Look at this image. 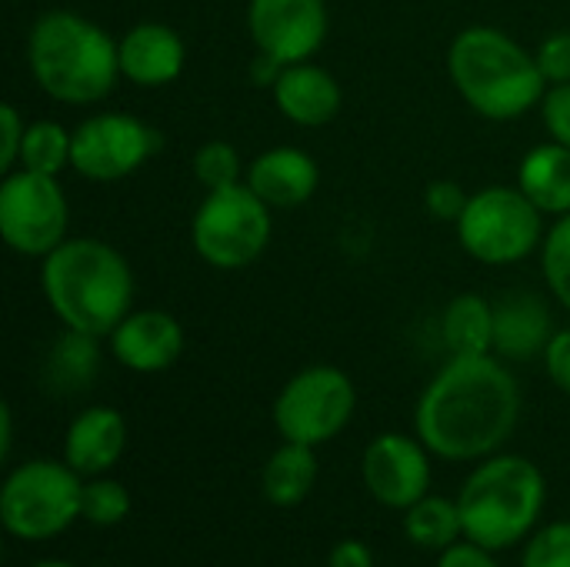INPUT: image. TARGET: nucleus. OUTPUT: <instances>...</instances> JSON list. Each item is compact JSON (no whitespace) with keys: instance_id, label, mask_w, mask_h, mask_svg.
<instances>
[{"instance_id":"27","label":"nucleus","mask_w":570,"mask_h":567,"mask_svg":"<svg viewBox=\"0 0 570 567\" xmlns=\"http://www.w3.org/2000/svg\"><path fill=\"white\" fill-rule=\"evenodd\" d=\"M244 174H247V164L240 160V150L230 140H207L194 154V177L204 190L240 184Z\"/></svg>"},{"instance_id":"13","label":"nucleus","mask_w":570,"mask_h":567,"mask_svg":"<svg viewBox=\"0 0 570 567\" xmlns=\"http://www.w3.org/2000/svg\"><path fill=\"white\" fill-rule=\"evenodd\" d=\"M361 478L377 505L407 511L431 491V451L421 438H407L397 431L377 434L364 448Z\"/></svg>"},{"instance_id":"18","label":"nucleus","mask_w":570,"mask_h":567,"mask_svg":"<svg viewBox=\"0 0 570 567\" xmlns=\"http://www.w3.org/2000/svg\"><path fill=\"white\" fill-rule=\"evenodd\" d=\"M127 448V421L117 408L97 404L83 408L63 438V461L80 478H100L107 475Z\"/></svg>"},{"instance_id":"15","label":"nucleus","mask_w":570,"mask_h":567,"mask_svg":"<svg viewBox=\"0 0 570 567\" xmlns=\"http://www.w3.org/2000/svg\"><path fill=\"white\" fill-rule=\"evenodd\" d=\"M120 77L144 90H157L174 84L187 67V43L184 37L160 20L134 23L120 40Z\"/></svg>"},{"instance_id":"20","label":"nucleus","mask_w":570,"mask_h":567,"mask_svg":"<svg viewBox=\"0 0 570 567\" xmlns=\"http://www.w3.org/2000/svg\"><path fill=\"white\" fill-rule=\"evenodd\" d=\"M518 187L544 217L570 214V147L558 140L531 147L518 167Z\"/></svg>"},{"instance_id":"37","label":"nucleus","mask_w":570,"mask_h":567,"mask_svg":"<svg viewBox=\"0 0 570 567\" xmlns=\"http://www.w3.org/2000/svg\"><path fill=\"white\" fill-rule=\"evenodd\" d=\"M13 448V414H10V404L0 408V458H7Z\"/></svg>"},{"instance_id":"11","label":"nucleus","mask_w":570,"mask_h":567,"mask_svg":"<svg viewBox=\"0 0 570 567\" xmlns=\"http://www.w3.org/2000/svg\"><path fill=\"white\" fill-rule=\"evenodd\" d=\"M164 134L134 114H90L73 127V170L94 184H110L137 174L157 150Z\"/></svg>"},{"instance_id":"21","label":"nucleus","mask_w":570,"mask_h":567,"mask_svg":"<svg viewBox=\"0 0 570 567\" xmlns=\"http://www.w3.org/2000/svg\"><path fill=\"white\" fill-rule=\"evenodd\" d=\"M317 448L284 441L261 471V491L274 508H297L317 485Z\"/></svg>"},{"instance_id":"2","label":"nucleus","mask_w":570,"mask_h":567,"mask_svg":"<svg viewBox=\"0 0 570 567\" xmlns=\"http://www.w3.org/2000/svg\"><path fill=\"white\" fill-rule=\"evenodd\" d=\"M40 291L63 331L110 338L134 311V271L100 237H67L40 261Z\"/></svg>"},{"instance_id":"5","label":"nucleus","mask_w":570,"mask_h":567,"mask_svg":"<svg viewBox=\"0 0 570 567\" xmlns=\"http://www.w3.org/2000/svg\"><path fill=\"white\" fill-rule=\"evenodd\" d=\"M548 485L534 461L521 454H491L458 495L464 538L504 551L528 538L544 511Z\"/></svg>"},{"instance_id":"33","label":"nucleus","mask_w":570,"mask_h":567,"mask_svg":"<svg viewBox=\"0 0 570 567\" xmlns=\"http://www.w3.org/2000/svg\"><path fill=\"white\" fill-rule=\"evenodd\" d=\"M23 130L27 120L13 104H0V170H13L20 164V147H23Z\"/></svg>"},{"instance_id":"17","label":"nucleus","mask_w":570,"mask_h":567,"mask_svg":"<svg viewBox=\"0 0 570 567\" xmlns=\"http://www.w3.org/2000/svg\"><path fill=\"white\" fill-rule=\"evenodd\" d=\"M271 97L281 117L297 127H324L344 107V90L337 77L314 60L281 67L277 80L271 84Z\"/></svg>"},{"instance_id":"36","label":"nucleus","mask_w":570,"mask_h":567,"mask_svg":"<svg viewBox=\"0 0 570 567\" xmlns=\"http://www.w3.org/2000/svg\"><path fill=\"white\" fill-rule=\"evenodd\" d=\"M327 567H374V555H371V548L364 541L344 538V541L334 545Z\"/></svg>"},{"instance_id":"31","label":"nucleus","mask_w":570,"mask_h":567,"mask_svg":"<svg viewBox=\"0 0 570 567\" xmlns=\"http://www.w3.org/2000/svg\"><path fill=\"white\" fill-rule=\"evenodd\" d=\"M534 57H538V67H541L548 87H551V84H570V30H554V33H548V37L538 43Z\"/></svg>"},{"instance_id":"34","label":"nucleus","mask_w":570,"mask_h":567,"mask_svg":"<svg viewBox=\"0 0 570 567\" xmlns=\"http://www.w3.org/2000/svg\"><path fill=\"white\" fill-rule=\"evenodd\" d=\"M544 371L554 381V388H561L570 394V328L554 331V338L544 348Z\"/></svg>"},{"instance_id":"24","label":"nucleus","mask_w":570,"mask_h":567,"mask_svg":"<svg viewBox=\"0 0 570 567\" xmlns=\"http://www.w3.org/2000/svg\"><path fill=\"white\" fill-rule=\"evenodd\" d=\"M97 341L100 338L67 331L47 354V368H43L47 384L60 394H73V391L87 388L97 374V364H100Z\"/></svg>"},{"instance_id":"4","label":"nucleus","mask_w":570,"mask_h":567,"mask_svg":"<svg viewBox=\"0 0 570 567\" xmlns=\"http://www.w3.org/2000/svg\"><path fill=\"white\" fill-rule=\"evenodd\" d=\"M448 77L461 100L488 120H518L541 107L548 90L538 57L491 23L464 27L451 40Z\"/></svg>"},{"instance_id":"16","label":"nucleus","mask_w":570,"mask_h":567,"mask_svg":"<svg viewBox=\"0 0 570 567\" xmlns=\"http://www.w3.org/2000/svg\"><path fill=\"white\" fill-rule=\"evenodd\" d=\"M244 184L271 207V211H291L307 204L317 187H321V164L291 144L271 147L264 154H257L247 164Z\"/></svg>"},{"instance_id":"3","label":"nucleus","mask_w":570,"mask_h":567,"mask_svg":"<svg viewBox=\"0 0 570 567\" xmlns=\"http://www.w3.org/2000/svg\"><path fill=\"white\" fill-rule=\"evenodd\" d=\"M27 67L50 100L90 107L114 94L120 80V50L90 17L47 10L27 30Z\"/></svg>"},{"instance_id":"26","label":"nucleus","mask_w":570,"mask_h":567,"mask_svg":"<svg viewBox=\"0 0 570 567\" xmlns=\"http://www.w3.org/2000/svg\"><path fill=\"white\" fill-rule=\"evenodd\" d=\"M130 515V491L100 475V478H83V498H80V518L94 528H117Z\"/></svg>"},{"instance_id":"10","label":"nucleus","mask_w":570,"mask_h":567,"mask_svg":"<svg viewBox=\"0 0 570 567\" xmlns=\"http://www.w3.org/2000/svg\"><path fill=\"white\" fill-rule=\"evenodd\" d=\"M70 204L57 177L7 170L0 180V237L20 257H47L67 241Z\"/></svg>"},{"instance_id":"22","label":"nucleus","mask_w":570,"mask_h":567,"mask_svg":"<svg viewBox=\"0 0 570 567\" xmlns=\"http://www.w3.org/2000/svg\"><path fill=\"white\" fill-rule=\"evenodd\" d=\"M441 338L451 358L494 354V304L481 294H458L444 307Z\"/></svg>"},{"instance_id":"29","label":"nucleus","mask_w":570,"mask_h":567,"mask_svg":"<svg viewBox=\"0 0 570 567\" xmlns=\"http://www.w3.org/2000/svg\"><path fill=\"white\" fill-rule=\"evenodd\" d=\"M521 567H570V521L534 531V538L524 548Z\"/></svg>"},{"instance_id":"14","label":"nucleus","mask_w":570,"mask_h":567,"mask_svg":"<svg viewBox=\"0 0 570 567\" xmlns=\"http://www.w3.org/2000/svg\"><path fill=\"white\" fill-rule=\"evenodd\" d=\"M107 341H110V354L120 368H127L134 374H160L180 361L187 334L174 314L144 307V311H130L110 331Z\"/></svg>"},{"instance_id":"8","label":"nucleus","mask_w":570,"mask_h":567,"mask_svg":"<svg viewBox=\"0 0 570 567\" xmlns=\"http://www.w3.org/2000/svg\"><path fill=\"white\" fill-rule=\"evenodd\" d=\"M271 207L240 180L207 190L190 217V244L214 271L250 267L271 244Z\"/></svg>"},{"instance_id":"25","label":"nucleus","mask_w":570,"mask_h":567,"mask_svg":"<svg viewBox=\"0 0 570 567\" xmlns=\"http://www.w3.org/2000/svg\"><path fill=\"white\" fill-rule=\"evenodd\" d=\"M70 164H73V130H67L57 120H30L23 130V147H20L17 167L60 177Z\"/></svg>"},{"instance_id":"6","label":"nucleus","mask_w":570,"mask_h":567,"mask_svg":"<svg viewBox=\"0 0 570 567\" xmlns=\"http://www.w3.org/2000/svg\"><path fill=\"white\" fill-rule=\"evenodd\" d=\"M83 478L67 461L17 465L0 488V521L20 541H50L80 518Z\"/></svg>"},{"instance_id":"9","label":"nucleus","mask_w":570,"mask_h":567,"mask_svg":"<svg viewBox=\"0 0 570 567\" xmlns=\"http://www.w3.org/2000/svg\"><path fill=\"white\" fill-rule=\"evenodd\" d=\"M357 391L347 371L311 364L297 371L274 401V428L284 441L321 448L334 441L354 418Z\"/></svg>"},{"instance_id":"12","label":"nucleus","mask_w":570,"mask_h":567,"mask_svg":"<svg viewBox=\"0 0 570 567\" xmlns=\"http://www.w3.org/2000/svg\"><path fill=\"white\" fill-rule=\"evenodd\" d=\"M327 3L324 0H250L247 3V30L257 53L274 63H301L311 60L327 40Z\"/></svg>"},{"instance_id":"38","label":"nucleus","mask_w":570,"mask_h":567,"mask_svg":"<svg viewBox=\"0 0 570 567\" xmlns=\"http://www.w3.org/2000/svg\"><path fill=\"white\" fill-rule=\"evenodd\" d=\"M33 567H73V565H67V561H40V565H33Z\"/></svg>"},{"instance_id":"30","label":"nucleus","mask_w":570,"mask_h":567,"mask_svg":"<svg viewBox=\"0 0 570 567\" xmlns=\"http://www.w3.org/2000/svg\"><path fill=\"white\" fill-rule=\"evenodd\" d=\"M468 197L471 194H464V187L458 180H444L441 177V180H431L424 187V211L434 221H441V224H458V217L468 207Z\"/></svg>"},{"instance_id":"32","label":"nucleus","mask_w":570,"mask_h":567,"mask_svg":"<svg viewBox=\"0 0 570 567\" xmlns=\"http://www.w3.org/2000/svg\"><path fill=\"white\" fill-rule=\"evenodd\" d=\"M541 120L551 140L570 147V84H551L541 97Z\"/></svg>"},{"instance_id":"7","label":"nucleus","mask_w":570,"mask_h":567,"mask_svg":"<svg viewBox=\"0 0 570 567\" xmlns=\"http://www.w3.org/2000/svg\"><path fill=\"white\" fill-rule=\"evenodd\" d=\"M464 254L488 267H508L544 244V214L524 197V190L491 184L468 197L464 214L454 224Z\"/></svg>"},{"instance_id":"28","label":"nucleus","mask_w":570,"mask_h":567,"mask_svg":"<svg viewBox=\"0 0 570 567\" xmlns=\"http://www.w3.org/2000/svg\"><path fill=\"white\" fill-rule=\"evenodd\" d=\"M541 271L548 291L558 297V304L570 311V214L558 217L541 244Z\"/></svg>"},{"instance_id":"1","label":"nucleus","mask_w":570,"mask_h":567,"mask_svg":"<svg viewBox=\"0 0 570 567\" xmlns=\"http://www.w3.org/2000/svg\"><path fill=\"white\" fill-rule=\"evenodd\" d=\"M521 418V388L498 354L451 358L414 408L424 448L444 461H484L498 454Z\"/></svg>"},{"instance_id":"35","label":"nucleus","mask_w":570,"mask_h":567,"mask_svg":"<svg viewBox=\"0 0 570 567\" xmlns=\"http://www.w3.org/2000/svg\"><path fill=\"white\" fill-rule=\"evenodd\" d=\"M438 567H498V561H494V551L464 538V541L451 545L448 551H441Z\"/></svg>"},{"instance_id":"19","label":"nucleus","mask_w":570,"mask_h":567,"mask_svg":"<svg viewBox=\"0 0 570 567\" xmlns=\"http://www.w3.org/2000/svg\"><path fill=\"white\" fill-rule=\"evenodd\" d=\"M554 338L551 314L534 294H511L494 304V354L504 361H528L544 354Z\"/></svg>"},{"instance_id":"23","label":"nucleus","mask_w":570,"mask_h":567,"mask_svg":"<svg viewBox=\"0 0 570 567\" xmlns=\"http://www.w3.org/2000/svg\"><path fill=\"white\" fill-rule=\"evenodd\" d=\"M404 535L411 545L424 548V551H448L451 545H458L464 538V521H461V508L458 501L428 495L417 505H411L404 511Z\"/></svg>"}]
</instances>
